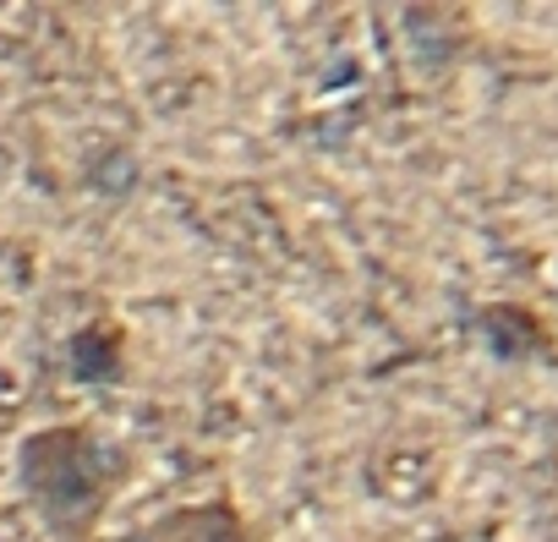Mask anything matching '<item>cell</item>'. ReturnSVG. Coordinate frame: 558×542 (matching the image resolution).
<instances>
[{
    "label": "cell",
    "mask_w": 558,
    "mask_h": 542,
    "mask_svg": "<svg viewBox=\"0 0 558 542\" xmlns=\"http://www.w3.org/2000/svg\"><path fill=\"white\" fill-rule=\"evenodd\" d=\"M116 471H121V455L105 449L99 433L83 422L39 427L17 449V482L61 542L88 537V526L99 520V509L116 487Z\"/></svg>",
    "instance_id": "1"
},
{
    "label": "cell",
    "mask_w": 558,
    "mask_h": 542,
    "mask_svg": "<svg viewBox=\"0 0 558 542\" xmlns=\"http://www.w3.org/2000/svg\"><path fill=\"white\" fill-rule=\"evenodd\" d=\"M137 542H252V531L230 498H208V504H181L154 515L137 531Z\"/></svg>",
    "instance_id": "2"
},
{
    "label": "cell",
    "mask_w": 558,
    "mask_h": 542,
    "mask_svg": "<svg viewBox=\"0 0 558 542\" xmlns=\"http://www.w3.org/2000/svg\"><path fill=\"white\" fill-rule=\"evenodd\" d=\"M476 335H482V346H487L498 362H531V357H542V351L553 346L547 324H542L531 308H520V302H493V308H482V313H476Z\"/></svg>",
    "instance_id": "3"
},
{
    "label": "cell",
    "mask_w": 558,
    "mask_h": 542,
    "mask_svg": "<svg viewBox=\"0 0 558 542\" xmlns=\"http://www.w3.org/2000/svg\"><path fill=\"white\" fill-rule=\"evenodd\" d=\"M121 368H126V329L121 324L99 318L83 335H72V373L83 384H116Z\"/></svg>",
    "instance_id": "4"
}]
</instances>
